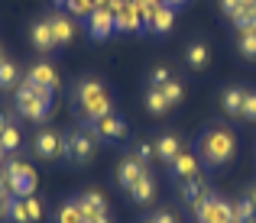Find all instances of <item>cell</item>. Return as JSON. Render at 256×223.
<instances>
[{
  "instance_id": "6da1fadb",
  "label": "cell",
  "mask_w": 256,
  "mask_h": 223,
  "mask_svg": "<svg viewBox=\"0 0 256 223\" xmlns=\"http://www.w3.org/2000/svg\"><path fill=\"white\" fill-rule=\"evenodd\" d=\"M13 107H16L20 117L32 120V123H49L52 113H56V91L39 87L23 78V84H16V91H13Z\"/></svg>"
},
{
  "instance_id": "7a4b0ae2",
  "label": "cell",
  "mask_w": 256,
  "mask_h": 223,
  "mask_svg": "<svg viewBox=\"0 0 256 223\" xmlns=\"http://www.w3.org/2000/svg\"><path fill=\"white\" fill-rule=\"evenodd\" d=\"M72 104L78 107V113H82L84 123H94V120L114 113L110 94H107L104 81H98V78H78L75 91H72Z\"/></svg>"
},
{
  "instance_id": "3957f363",
  "label": "cell",
  "mask_w": 256,
  "mask_h": 223,
  "mask_svg": "<svg viewBox=\"0 0 256 223\" xmlns=\"http://www.w3.org/2000/svg\"><path fill=\"white\" fill-rule=\"evenodd\" d=\"M237 155V136H234L227 126L214 123L208 126L204 133L198 136V159L204 162L208 168H220Z\"/></svg>"
},
{
  "instance_id": "277c9868",
  "label": "cell",
  "mask_w": 256,
  "mask_h": 223,
  "mask_svg": "<svg viewBox=\"0 0 256 223\" xmlns=\"http://www.w3.org/2000/svg\"><path fill=\"white\" fill-rule=\"evenodd\" d=\"M98 152V136L91 130H72L62 136V155L58 159L75 162V165H88Z\"/></svg>"
},
{
  "instance_id": "5b68a950",
  "label": "cell",
  "mask_w": 256,
  "mask_h": 223,
  "mask_svg": "<svg viewBox=\"0 0 256 223\" xmlns=\"http://www.w3.org/2000/svg\"><path fill=\"white\" fill-rule=\"evenodd\" d=\"M4 175H6V185H10V194L13 198H30L32 191H36V172H32V165H26V162L20 159H6L4 165Z\"/></svg>"
},
{
  "instance_id": "8992f818",
  "label": "cell",
  "mask_w": 256,
  "mask_h": 223,
  "mask_svg": "<svg viewBox=\"0 0 256 223\" xmlns=\"http://www.w3.org/2000/svg\"><path fill=\"white\" fill-rule=\"evenodd\" d=\"M192 211L198 217V223H234V207L227 201L214 198V194H204Z\"/></svg>"
},
{
  "instance_id": "52a82bcc",
  "label": "cell",
  "mask_w": 256,
  "mask_h": 223,
  "mask_svg": "<svg viewBox=\"0 0 256 223\" xmlns=\"http://www.w3.org/2000/svg\"><path fill=\"white\" fill-rule=\"evenodd\" d=\"M88 130H91L94 136L107 139V143H120V139H126V133H130V130H126V123L120 117H114V113H107V117L88 123Z\"/></svg>"
},
{
  "instance_id": "ba28073f",
  "label": "cell",
  "mask_w": 256,
  "mask_h": 223,
  "mask_svg": "<svg viewBox=\"0 0 256 223\" xmlns=\"http://www.w3.org/2000/svg\"><path fill=\"white\" fill-rule=\"evenodd\" d=\"M32 155L36 159H58L62 155V136L56 130H39L32 136Z\"/></svg>"
},
{
  "instance_id": "9c48e42d",
  "label": "cell",
  "mask_w": 256,
  "mask_h": 223,
  "mask_svg": "<svg viewBox=\"0 0 256 223\" xmlns=\"http://www.w3.org/2000/svg\"><path fill=\"white\" fill-rule=\"evenodd\" d=\"M88 32L91 39H107L114 32V10L110 6H94L88 13Z\"/></svg>"
},
{
  "instance_id": "30bf717a",
  "label": "cell",
  "mask_w": 256,
  "mask_h": 223,
  "mask_svg": "<svg viewBox=\"0 0 256 223\" xmlns=\"http://www.w3.org/2000/svg\"><path fill=\"white\" fill-rule=\"evenodd\" d=\"M114 29H120V32H140V29H146V19H143V13H140L133 3H126L124 10L114 13Z\"/></svg>"
},
{
  "instance_id": "8fae6325",
  "label": "cell",
  "mask_w": 256,
  "mask_h": 223,
  "mask_svg": "<svg viewBox=\"0 0 256 223\" xmlns=\"http://www.w3.org/2000/svg\"><path fill=\"white\" fill-rule=\"evenodd\" d=\"M143 172H146L143 162H140L136 155H126V159L117 165V185L124 188V191H130V188L140 181V175H143Z\"/></svg>"
},
{
  "instance_id": "7c38bea8",
  "label": "cell",
  "mask_w": 256,
  "mask_h": 223,
  "mask_svg": "<svg viewBox=\"0 0 256 223\" xmlns=\"http://www.w3.org/2000/svg\"><path fill=\"white\" fill-rule=\"evenodd\" d=\"M26 81H32L39 87H49V91H58V71L49 62H32L30 71H26Z\"/></svg>"
},
{
  "instance_id": "4fadbf2b",
  "label": "cell",
  "mask_w": 256,
  "mask_h": 223,
  "mask_svg": "<svg viewBox=\"0 0 256 223\" xmlns=\"http://www.w3.org/2000/svg\"><path fill=\"white\" fill-rule=\"evenodd\" d=\"M30 39H32V45H36L39 52H52V49H56L58 42H56V32H52L49 16H42V19H36V23H32Z\"/></svg>"
},
{
  "instance_id": "5bb4252c",
  "label": "cell",
  "mask_w": 256,
  "mask_h": 223,
  "mask_svg": "<svg viewBox=\"0 0 256 223\" xmlns=\"http://www.w3.org/2000/svg\"><path fill=\"white\" fill-rule=\"evenodd\" d=\"M172 23H175V10L169 3H156L152 13H150V19H146V29H152L156 36H166V32L172 29Z\"/></svg>"
},
{
  "instance_id": "9a60e30c",
  "label": "cell",
  "mask_w": 256,
  "mask_h": 223,
  "mask_svg": "<svg viewBox=\"0 0 256 223\" xmlns=\"http://www.w3.org/2000/svg\"><path fill=\"white\" fill-rule=\"evenodd\" d=\"M194 175H198V155H192V152L182 149V152L175 155V162H172V178L175 181H188V178H194Z\"/></svg>"
},
{
  "instance_id": "2e32d148",
  "label": "cell",
  "mask_w": 256,
  "mask_h": 223,
  "mask_svg": "<svg viewBox=\"0 0 256 223\" xmlns=\"http://www.w3.org/2000/svg\"><path fill=\"white\" fill-rule=\"evenodd\" d=\"M152 146H156V159H159V162H166V165H172L175 155L182 152V139L175 136V133H162V136H159Z\"/></svg>"
},
{
  "instance_id": "e0dca14e",
  "label": "cell",
  "mask_w": 256,
  "mask_h": 223,
  "mask_svg": "<svg viewBox=\"0 0 256 223\" xmlns=\"http://www.w3.org/2000/svg\"><path fill=\"white\" fill-rule=\"evenodd\" d=\"M130 198L136 201V204H152V198H156V178H152L150 168H146V172L140 175V181L130 188Z\"/></svg>"
},
{
  "instance_id": "ac0fdd59",
  "label": "cell",
  "mask_w": 256,
  "mask_h": 223,
  "mask_svg": "<svg viewBox=\"0 0 256 223\" xmlns=\"http://www.w3.org/2000/svg\"><path fill=\"white\" fill-rule=\"evenodd\" d=\"M78 207H82L84 220L88 217H104L107 214V198L100 191H84L82 198H78Z\"/></svg>"
},
{
  "instance_id": "d6986e66",
  "label": "cell",
  "mask_w": 256,
  "mask_h": 223,
  "mask_svg": "<svg viewBox=\"0 0 256 223\" xmlns=\"http://www.w3.org/2000/svg\"><path fill=\"white\" fill-rule=\"evenodd\" d=\"M244 97H246L244 87H224V94H220V110H224L227 117L240 120V113H244Z\"/></svg>"
},
{
  "instance_id": "ffe728a7",
  "label": "cell",
  "mask_w": 256,
  "mask_h": 223,
  "mask_svg": "<svg viewBox=\"0 0 256 223\" xmlns=\"http://www.w3.org/2000/svg\"><path fill=\"white\" fill-rule=\"evenodd\" d=\"M49 23H52V32H56V42L65 45L75 39V23H72L68 13H49Z\"/></svg>"
},
{
  "instance_id": "44dd1931",
  "label": "cell",
  "mask_w": 256,
  "mask_h": 223,
  "mask_svg": "<svg viewBox=\"0 0 256 223\" xmlns=\"http://www.w3.org/2000/svg\"><path fill=\"white\" fill-rule=\"evenodd\" d=\"M204 194H211V191H208V185H204V178H201V175L182 181V201H185L188 207H194L201 198H204Z\"/></svg>"
},
{
  "instance_id": "7402d4cb",
  "label": "cell",
  "mask_w": 256,
  "mask_h": 223,
  "mask_svg": "<svg viewBox=\"0 0 256 223\" xmlns=\"http://www.w3.org/2000/svg\"><path fill=\"white\" fill-rule=\"evenodd\" d=\"M185 62H188V68H192V71L208 68V62H211V49H208L204 42H192V45H188V52H185Z\"/></svg>"
},
{
  "instance_id": "603a6c76",
  "label": "cell",
  "mask_w": 256,
  "mask_h": 223,
  "mask_svg": "<svg viewBox=\"0 0 256 223\" xmlns=\"http://www.w3.org/2000/svg\"><path fill=\"white\" fill-rule=\"evenodd\" d=\"M169 100H166V94H162V87H150L146 91V110L152 113V117H166L169 113Z\"/></svg>"
},
{
  "instance_id": "cb8c5ba5",
  "label": "cell",
  "mask_w": 256,
  "mask_h": 223,
  "mask_svg": "<svg viewBox=\"0 0 256 223\" xmlns=\"http://www.w3.org/2000/svg\"><path fill=\"white\" fill-rule=\"evenodd\" d=\"M230 207H234V223H256V204L250 198H237Z\"/></svg>"
},
{
  "instance_id": "d4e9b609",
  "label": "cell",
  "mask_w": 256,
  "mask_h": 223,
  "mask_svg": "<svg viewBox=\"0 0 256 223\" xmlns=\"http://www.w3.org/2000/svg\"><path fill=\"white\" fill-rule=\"evenodd\" d=\"M56 223H84V214L78 207V201H65L56 214Z\"/></svg>"
},
{
  "instance_id": "484cf974",
  "label": "cell",
  "mask_w": 256,
  "mask_h": 223,
  "mask_svg": "<svg viewBox=\"0 0 256 223\" xmlns=\"http://www.w3.org/2000/svg\"><path fill=\"white\" fill-rule=\"evenodd\" d=\"M20 84V71L13 62H6V58H0V91H10V87Z\"/></svg>"
},
{
  "instance_id": "4316f807",
  "label": "cell",
  "mask_w": 256,
  "mask_h": 223,
  "mask_svg": "<svg viewBox=\"0 0 256 223\" xmlns=\"http://www.w3.org/2000/svg\"><path fill=\"white\" fill-rule=\"evenodd\" d=\"M237 49H240V55H244L246 62H256V29H250V32H240Z\"/></svg>"
},
{
  "instance_id": "83f0119b",
  "label": "cell",
  "mask_w": 256,
  "mask_h": 223,
  "mask_svg": "<svg viewBox=\"0 0 256 223\" xmlns=\"http://www.w3.org/2000/svg\"><path fill=\"white\" fill-rule=\"evenodd\" d=\"M20 146H23V136H20V130L10 123L4 133H0V149H4V152H16Z\"/></svg>"
},
{
  "instance_id": "f1b7e54d",
  "label": "cell",
  "mask_w": 256,
  "mask_h": 223,
  "mask_svg": "<svg viewBox=\"0 0 256 223\" xmlns=\"http://www.w3.org/2000/svg\"><path fill=\"white\" fill-rule=\"evenodd\" d=\"M230 23H234V26H237V29H240V32H250V29H256V0H253V3H250V6H246V10H244V13H240V16H234V19H230Z\"/></svg>"
},
{
  "instance_id": "f546056e",
  "label": "cell",
  "mask_w": 256,
  "mask_h": 223,
  "mask_svg": "<svg viewBox=\"0 0 256 223\" xmlns=\"http://www.w3.org/2000/svg\"><path fill=\"white\" fill-rule=\"evenodd\" d=\"M6 220H10V223H30V214H26L23 198H10V211H6Z\"/></svg>"
},
{
  "instance_id": "4dcf8cb0",
  "label": "cell",
  "mask_w": 256,
  "mask_h": 223,
  "mask_svg": "<svg viewBox=\"0 0 256 223\" xmlns=\"http://www.w3.org/2000/svg\"><path fill=\"white\" fill-rule=\"evenodd\" d=\"M162 94H166V100H169L172 107L185 100V87H182V81H175V78L169 81V84H162Z\"/></svg>"
},
{
  "instance_id": "1f68e13d",
  "label": "cell",
  "mask_w": 256,
  "mask_h": 223,
  "mask_svg": "<svg viewBox=\"0 0 256 223\" xmlns=\"http://www.w3.org/2000/svg\"><path fill=\"white\" fill-rule=\"evenodd\" d=\"M250 3H253V0H220V10L234 19V16H240V13H244Z\"/></svg>"
},
{
  "instance_id": "d6a6232c",
  "label": "cell",
  "mask_w": 256,
  "mask_h": 223,
  "mask_svg": "<svg viewBox=\"0 0 256 223\" xmlns=\"http://www.w3.org/2000/svg\"><path fill=\"white\" fill-rule=\"evenodd\" d=\"M65 6H68L75 16H88V13L98 6V0H65Z\"/></svg>"
},
{
  "instance_id": "836d02e7",
  "label": "cell",
  "mask_w": 256,
  "mask_h": 223,
  "mask_svg": "<svg viewBox=\"0 0 256 223\" xmlns=\"http://www.w3.org/2000/svg\"><path fill=\"white\" fill-rule=\"evenodd\" d=\"M23 204H26V214H30V223H39V220H42V204H39L36 194L23 198Z\"/></svg>"
},
{
  "instance_id": "e575fe53",
  "label": "cell",
  "mask_w": 256,
  "mask_h": 223,
  "mask_svg": "<svg viewBox=\"0 0 256 223\" xmlns=\"http://www.w3.org/2000/svg\"><path fill=\"white\" fill-rule=\"evenodd\" d=\"M169 81H172V71L166 68V65H159V68L150 71V87H162V84H169Z\"/></svg>"
},
{
  "instance_id": "d590c367",
  "label": "cell",
  "mask_w": 256,
  "mask_h": 223,
  "mask_svg": "<svg viewBox=\"0 0 256 223\" xmlns=\"http://www.w3.org/2000/svg\"><path fill=\"white\" fill-rule=\"evenodd\" d=\"M240 120H256V91H246V97H244V113H240Z\"/></svg>"
},
{
  "instance_id": "8d00e7d4",
  "label": "cell",
  "mask_w": 256,
  "mask_h": 223,
  "mask_svg": "<svg viewBox=\"0 0 256 223\" xmlns=\"http://www.w3.org/2000/svg\"><path fill=\"white\" fill-rule=\"evenodd\" d=\"M133 155H136V159L143 162V165H150V159L156 155V146H152V143H136V149H133Z\"/></svg>"
},
{
  "instance_id": "74e56055",
  "label": "cell",
  "mask_w": 256,
  "mask_h": 223,
  "mask_svg": "<svg viewBox=\"0 0 256 223\" xmlns=\"http://www.w3.org/2000/svg\"><path fill=\"white\" fill-rule=\"evenodd\" d=\"M150 223H178V220H175L169 211H159V214H152V217H150Z\"/></svg>"
},
{
  "instance_id": "f35d334b",
  "label": "cell",
  "mask_w": 256,
  "mask_h": 223,
  "mask_svg": "<svg viewBox=\"0 0 256 223\" xmlns=\"http://www.w3.org/2000/svg\"><path fill=\"white\" fill-rule=\"evenodd\" d=\"M10 198H13V194H0V220H6V211H10Z\"/></svg>"
},
{
  "instance_id": "ab89813d",
  "label": "cell",
  "mask_w": 256,
  "mask_h": 223,
  "mask_svg": "<svg viewBox=\"0 0 256 223\" xmlns=\"http://www.w3.org/2000/svg\"><path fill=\"white\" fill-rule=\"evenodd\" d=\"M0 194H10V185H6V175H4V168H0Z\"/></svg>"
},
{
  "instance_id": "60d3db41",
  "label": "cell",
  "mask_w": 256,
  "mask_h": 223,
  "mask_svg": "<svg viewBox=\"0 0 256 223\" xmlns=\"http://www.w3.org/2000/svg\"><path fill=\"white\" fill-rule=\"evenodd\" d=\"M6 126H10V113H4V110H0V133H4Z\"/></svg>"
},
{
  "instance_id": "b9f144b4",
  "label": "cell",
  "mask_w": 256,
  "mask_h": 223,
  "mask_svg": "<svg viewBox=\"0 0 256 223\" xmlns=\"http://www.w3.org/2000/svg\"><path fill=\"white\" fill-rule=\"evenodd\" d=\"M84 223H110V217H107V214H104V217H88Z\"/></svg>"
},
{
  "instance_id": "7bdbcfd3",
  "label": "cell",
  "mask_w": 256,
  "mask_h": 223,
  "mask_svg": "<svg viewBox=\"0 0 256 223\" xmlns=\"http://www.w3.org/2000/svg\"><path fill=\"white\" fill-rule=\"evenodd\" d=\"M246 198H250V201H253V204H256V188H250V194H246Z\"/></svg>"
},
{
  "instance_id": "ee69618b",
  "label": "cell",
  "mask_w": 256,
  "mask_h": 223,
  "mask_svg": "<svg viewBox=\"0 0 256 223\" xmlns=\"http://www.w3.org/2000/svg\"><path fill=\"white\" fill-rule=\"evenodd\" d=\"M4 155H6V152H4V149H0V165H4V162H6V159H4Z\"/></svg>"
},
{
  "instance_id": "f6af8a7d",
  "label": "cell",
  "mask_w": 256,
  "mask_h": 223,
  "mask_svg": "<svg viewBox=\"0 0 256 223\" xmlns=\"http://www.w3.org/2000/svg\"><path fill=\"white\" fill-rule=\"evenodd\" d=\"M0 58H4V49H0Z\"/></svg>"
},
{
  "instance_id": "bcb514c9",
  "label": "cell",
  "mask_w": 256,
  "mask_h": 223,
  "mask_svg": "<svg viewBox=\"0 0 256 223\" xmlns=\"http://www.w3.org/2000/svg\"><path fill=\"white\" fill-rule=\"evenodd\" d=\"M146 223H150V220H146Z\"/></svg>"
}]
</instances>
